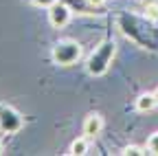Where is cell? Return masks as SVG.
Listing matches in <instances>:
<instances>
[{
    "label": "cell",
    "instance_id": "cell-1",
    "mask_svg": "<svg viewBox=\"0 0 158 156\" xmlns=\"http://www.w3.org/2000/svg\"><path fill=\"white\" fill-rule=\"evenodd\" d=\"M114 53H116V44L114 42H103V44H99L92 55L88 57V62H86V70L94 77H101L103 73H108L112 60H114Z\"/></svg>",
    "mask_w": 158,
    "mask_h": 156
},
{
    "label": "cell",
    "instance_id": "cell-2",
    "mask_svg": "<svg viewBox=\"0 0 158 156\" xmlns=\"http://www.w3.org/2000/svg\"><path fill=\"white\" fill-rule=\"evenodd\" d=\"M81 44L75 42V40H59L53 46V62L59 66H73L81 60Z\"/></svg>",
    "mask_w": 158,
    "mask_h": 156
},
{
    "label": "cell",
    "instance_id": "cell-3",
    "mask_svg": "<svg viewBox=\"0 0 158 156\" xmlns=\"http://www.w3.org/2000/svg\"><path fill=\"white\" fill-rule=\"evenodd\" d=\"M24 125V119L15 108L11 106H0V132L2 134H15Z\"/></svg>",
    "mask_w": 158,
    "mask_h": 156
},
{
    "label": "cell",
    "instance_id": "cell-4",
    "mask_svg": "<svg viewBox=\"0 0 158 156\" xmlns=\"http://www.w3.org/2000/svg\"><path fill=\"white\" fill-rule=\"evenodd\" d=\"M70 15H73V9L64 2V0H57V2L48 9V22H51L53 29H64L70 22Z\"/></svg>",
    "mask_w": 158,
    "mask_h": 156
},
{
    "label": "cell",
    "instance_id": "cell-5",
    "mask_svg": "<svg viewBox=\"0 0 158 156\" xmlns=\"http://www.w3.org/2000/svg\"><path fill=\"white\" fill-rule=\"evenodd\" d=\"M101 130H103V116L97 114V112L88 114L86 121H84V136L86 139H94V136L101 134Z\"/></svg>",
    "mask_w": 158,
    "mask_h": 156
},
{
    "label": "cell",
    "instance_id": "cell-6",
    "mask_svg": "<svg viewBox=\"0 0 158 156\" xmlns=\"http://www.w3.org/2000/svg\"><path fill=\"white\" fill-rule=\"evenodd\" d=\"M64 2H66L73 11H77V13H86V15L99 13V7H94L90 0H64Z\"/></svg>",
    "mask_w": 158,
    "mask_h": 156
},
{
    "label": "cell",
    "instance_id": "cell-7",
    "mask_svg": "<svg viewBox=\"0 0 158 156\" xmlns=\"http://www.w3.org/2000/svg\"><path fill=\"white\" fill-rule=\"evenodd\" d=\"M156 106H158V99H156L154 92H143V95L136 99V110H138V112H152Z\"/></svg>",
    "mask_w": 158,
    "mask_h": 156
},
{
    "label": "cell",
    "instance_id": "cell-8",
    "mask_svg": "<svg viewBox=\"0 0 158 156\" xmlns=\"http://www.w3.org/2000/svg\"><path fill=\"white\" fill-rule=\"evenodd\" d=\"M86 152H88V141H86V136L73 141V145H70V154H73V156H81V154H86Z\"/></svg>",
    "mask_w": 158,
    "mask_h": 156
},
{
    "label": "cell",
    "instance_id": "cell-9",
    "mask_svg": "<svg viewBox=\"0 0 158 156\" xmlns=\"http://www.w3.org/2000/svg\"><path fill=\"white\" fill-rule=\"evenodd\" d=\"M121 154L123 156H143V154H149V152H147V147H141V145H125Z\"/></svg>",
    "mask_w": 158,
    "mask_h": 156
},
{
    "label": "cell",
    "instance_id": "cell-10",
    "mask_svg": "<svg viewBox=\"0 0 158 156\" xmlns=\"http://www.w3.org/2000/svg\"><path fill=\"white\" fill-rule=\"evenodd\" d=\"M147 152L154 154V156H158V132H154L147 139Z\"/></svg>",
    "mask_w": 158,
    "mask_h": 156
},
{
    "label": "cell",
    "instance_id": "cell-11",
    "mask_svg": "<svg viewBox=\"0 0 158 156\" xmlns=\"http://www.w3.org/2000/svg\"><path fill=\"white\" fill-rule=\"evenodd\" d=\"M31 2L35 5V7H44V9H51L57 0H31Z\"/></svg>",
    "mask_w": 158,
    "mask_h": 156
},
{
    "label": "cell",
    "instance_id": "cell-12",
    "mask_svg": "<svg viewBox=\"0 0 158 156\" xmlns=\"http://www.w3.org/2000/svg\"><path fill=\"white\" fill-rule=\"evenodd\" d=\"M154 95H156V99H158V88H156V92H154Z\"/></svg>",
    "mask_w": 158,
    "mask_h": 156
},
{
    "label": "cell",
    "instance_id": "cell-13",
    "mask_svg": "<svg viewBox=\"0 0 158 156\" xmlns=\"http://www.w3.org/2000/svg\"><path fill=\"white\" fill-rule=\"evenodd\" d=\"M0 154H2V143H0Z\"/></svg>",
    "mask_w": 158,
    "mask_h": 156
}]
</instances>
